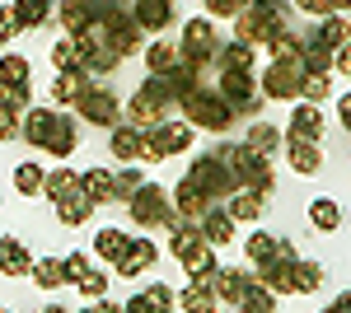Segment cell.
I'll list each match as a JSON object with an SVG mask.
<instances>
[{
	"instance_id": "obj_1",
	"label": "cell",
	"mask_w": 351,
	"mask_h": 313,
	"mask_svg": "<svg viewBox=\"0 0 351 313\" xmlns=\"http://www.w3.org/2000/svg\"><path fill=\"white\" fill-rule=\"evenodd\" d=\"M24 140L33 150H47V155H71L80 145V131L71 112H56V108H28L24 112Z\"/></svg>"
},
{
	"instance_id": "obj_2",
	"label": "cell",
	"mask_w": 351,
	"mask_h": 313,
	"mask_svg": "<svg viewBox=\"0 0 351 313\" xmlns=\"http://www.w3.org/2000/svg\"><path fill=\"white\" fill-rule=\"evenodd\" d=\"M281 33H291V5L286 0H248V10L234 14V38L253 42V47L281 38Z\"/></svg>"
},
{
	"instance_id": "obj_3",
	"label": "cell",
	"mask_w": 351,
	"mask_h": 313,
	"mask_svg": "<svg viewBox=\"0 0 351 313\" xmlns=\"http://www.w3.org/2000/svg\"><path fill=\"white\" fill-rule=\"evenodd\" d=\"M178 108L188 112L192 127L216 131V136H225V131L234 127V117H239V112H234V103H230L220 89H211V84H197V89H192V94H188V99H183Z\"/></svg>"
},
{
	"instance_id": "obj_4",
	"label": "cell",
	"mask_w": 351,
	"mask_h": 313,
	"mask_svg": "<svg viewBox=\"0 0 351 313\" xmlns=\"http://www.w3.org/2000/svg\"><path fill=\"white\" fill-rule=\"evenodd\" d=\"M188 183H197L211 201H230L234 192H239V173H234V164L220 155L216 145L206 150V155H197L188 164Z\"/></svg>"
},
{
	"instance_id": "obj_5",
	"label": "cell",
	"mask_w": 351,
	"mask_h": 313,
	"mask_svg": "<svg viewBox=\"0 0 351 313\" xmlns=\"http://www.w3.org/2000/svg\"><path fill=\"white\" fill-rule=\"evenodd\" d=\"M127 215H132L141 229H155V225L178 229V225H183V215H178V206H173V197H164L160 183H145V187H141L132 201H127Z\"/></svg>"
},
{
	"instance_id": "obj_6",
	"label": "cell",
	"mask_w": 351,
	"mask_h": 313,
	"mask_svg": "<svg viewBox=\"0 0 351 313\" xmlns=\"http://www.w3.org/2000/svg\"><path fill=\"white\" fill-rule=\"evenodd\" d=\"M75 47H80V66L94 71V75H108V71H117L127 61L117 52V42H112V24H89L84 33H75Z\"/></svg>"
},
{
	"instance_id": "obj_7",
	"label": "cell",
	"mask_w": 351,
	"mask_h": 313,
	"mask_svg": "<svg viewBox=\"0 0 351 313\" xmlns=\"http://www.w3.org/2000/svg\"><path fill=\"white\" fill-rule=\"evenodd\" d=\"M304 71H309V61L304 56H271V66L263 71V94L276 99V103H295L300 99V84H304Z\"/></svg>"
},
{
	"instance_id": "obj_8",
	"label": "cell",
	"mask_w": 351,
	"mask_h": 313,
	"mask_svg": "<svg viewBox=\"0 0 351 313\" xmlns=\"http://www.w3.org/2000/svg\"><path fill=\"white\" fill-rule=\"evenodd\" d=\"M220 47H225V38H220V28L211 24V19H188L183 38H178V52H183V61L202 66V71L220 61Z\"/></svg>"
},
{
	"instance_id": "obj_9",
	"label": "cell",
	"mask_w": 351,
	"mask_h": 313,
	"mask_svg": "<svg viewBox=\"0 0 351 313\" xmlns=\"http://www.w3.org/2000/svg\"><path fill=\"white\" fill-rule=\"evenodd\" d=\"M188 145H192V122H169V117H164L160 127L145 131V159H150V164L183 155Z\"/></svg>"
},
{
	"instance_id": "obj_10",
	"label": "cell",
	"mask_w": 351,
	"mask_h": 313,
	"mask_svg": "<svg viewBox=\"0 0 351 313\" xmlns=\"http://www.w3.org/2000/svg\"><path fill=\"white\" fill-rule=\"evenodd\" d=\"M216 89L230 99V103H234V112H239V117H253V112L263 108V99H267V94H263V84L253 79V71H220V84H216Z\"/></svg>"
},
{
	"instance_id": "obj_11",
	"label": "cell",
	"mask_w": 351,
	"mask_h": 313,
	"mask_svg": "<svg viewBox=\"0 0 351 313\" xmlns=\"http://www.w3.org/2000/svg\"><path fill=\"white\" fill-rule=\"evenodd\" d=\"M169 108H173V99L164 94L155 79H145L132 99H127V122H136V127L150 131V127H160V122H164V112H169Z\"/></svg>"
},
{
	"instance_id": "obj_12",
	"label": "cell",
	"mask_w": 351,
	"mask_h": 313,
	"mask_svg": "<svg viewBox=\"0 0 351 313\" xmlns=\"http://www.w3.org/2000/svg\"><path fill=\"white\" fill-rule=\"evenodd\" d=\"M258 276H263L276 295H295V243L281 238V243H276V258H271L267 266H258Z\"/></svg>"
},
{
	"instance_id": "obj_13",
	"label": "cell",
	"mask_w": 351,
	"mask_h": 313,
	"mask_svg": "<svg viewBox=\"0 0 351 313\" xmlns=\"http://www.w3.org/2000/svg\"><path fill=\"white\" fill-rule=\"evenodd\" d=\"M75 108H80V117L89 122V127H108L112 131L117 122H122V103H117V94H112V89H99V84H94Z\"/></svg>"
},
{
	"instance_id": "obj_14",
	"label": "cell",
	"mask_w": 351,
	"mask_h": 313,
	"mask_svg": "<svg viewBox=\"0 0 351 313\" xmlns=\"http://www.w3.org/2000/svg\"><path fill=\"white\" fill-rule=\"evenodd\" d=\"M216 243L206 238V229H202V220H183L178 229H169V253L178 262H192V258H202V253H211Z\"/></svg>"
},
{
	"instance_id": "obj_15",
	"label": "cell",
	"mask_w": 351,
	"mask_h": 313,
	"mask_svg": "<svg viewBox=\"0 0 351 313\" xmlns=\"http://www.w3.org/2000/svg\"><path fill=\"white\" fill-rule=\"evenodd\" d=\"M89 75L94 71H84V66H75V71H56V79H52V103H61V108H75L94 89L89 84Z\"/></svg>"
},
{
	"instance_id": "obj_16",
	"label": "cell",
	"mask_w": 351,
	"mask_h": 313,
	"mask_svg": "<svg viewBox=\"0 0 351 313\" xmlns=\"http://www.w3.org/2000/svg\"><path fill=\"white\" fill-rule=\"evenodd\" d=\"M155 258H160V248H155L150 238H127V248H122V258L112 262V271H117V276H141Z\"/></svg>"
},
{
	"instance_id": "obj_17",
	"label": "cell",
	"mask_w": 351,
	"mask_h": 313,
	"mask_svg": "<svg viewBox=\"0 0 351 313\" xmlns=\"http://www.w3.org/2000/svg\"><path fill=\"white\" fill-rule=\"evenodd\" d=\"M108 150L122 159V164H127V159H145V127H136V122H117L112 136H108Z\"/></svg>"
},
{
	"instance_id": "obj_18",
	"label": "cell",
	"mask_w": 351,
	"mask_h": 313,
	"mask_svg": "<svg viewBox=\"0 0 351 313\" xmlns=\"http://www.w3.org/2000/svg\"><path fill=\"white\" fill-rule=\"evenodd\" d=\"M248 271H225V266H216V276H211V290H216L220 304H230V309H243V295H248Z\"/></svg>"
},
{
	"instance_id": "obj_19",
	"label": "cell",
	"mask_w": 351,
	"mask_h": 313,
	"mask_svg": "<svg viewBox=\"0 0 351 313\" xmlns=\"http://www.w3.org/2000/svg\"><path fill=\"white\" fill-rule=\"evenodd\" d=\"M94 206H99V201H94L84 187H75L71 197H61V201H56V220H61V225H71V229H80V225H89Z\"/></svg>"
},
{
	"instance_id": "obj_20",
	"label": "cell",
	"mask_w": 351,
	"mask_h": 313,
	"mask_svg": "<svg viewBox=\"0 0 351 313\" xmlns=\"http://www.w3.org/2000/svg\"><path fill=\"white\" fill-rule=\"evenodd\" d=\"M169 309H178V290L169 286H145L141 295L127 299V313H169Z\"/></svg>"
},
{
	"instance_id": "obj_21",
	"label": "cell",
	"mask_w": 351,
	"mask_h": 313,
	"mask_svg": "<svg viewBox=\"0 0 351 313\" xmlns=\"http://www.w3.org/2000/svg\"><path fill=\"white\" fill-rule=\"evenodd\" d=\"M286 140H324V108L304 99V108H295V117H291Z\"/></svg>"
},
{
	"instance_id": "obj_22",
	"label": "cell",
	"mask_w": 351,
	"mask_h": 313,
	"mask_svg": "<svg viewBox=\"0 0 351 313\" xmlns=\"http://www.w3.org/2000/svg\"><path fill=\"white\" fill-rule=\"evenodd\" d=\"M309 42H319L324 52H337V47H347V42H351V24L337 14V10H332V14H324V19H319V28L309 33Z\"/></svg>"
},
{
	"instance_id": "obj_23",
	"label": "cell",
	"mask_w": 351,
	"mask_h": 313,
	"mask_svg": "<svg viewBox=\"0 0 351 313\" xmlns=\"http://www.w3.org/2000/svg\"><path fill=\"white\" fill-rule=\"evenodd\" d=\"M132 14L145 33H164V28L173 24V0H136Z\"/></svg>"
},
{
	"instance_id": "obj_24",
	"label": "cell",
	"mask_w": 351,
	"mask_h": 313,
	"mask_svg": "<svg viewBox=\"0 0 351 313\" xmlns=\"http://www.w3.org/2000/svg\"><path fill=\"white\" fill-rule=\"evenodd\" d=\"M173 206H178V215H183V220H202V215L216 206V201H211V197H206L197 183H188V178H183V183L173 187Z\"/></svg>"
},
{
	"instance_id": "obj_25",
	"label": "cell",
	"mask_w": 351,
	"mask_h": 313,
	"mask_svg": "<svg viewBox=\"0 0 351 313\" xmlns=\"http://www.w3.org/2000/svg\"><path fill=\"white\" fill-rule=\"evenodd\" d=\"M286 159H291V168L304 173V178H314V173L324 168V150H319V140H286Z\"/></svg>"
},
{
	"instance_id": "obj_26",
	"label": "cell",
	"mask_w": 351,
	"mask_h": 313,
	"mask_svg": "<svg viewBox=\"0 0 351 313\" xmlns=\"http://www.w3.org/2000/svg\"><path fill=\"white\" fill-rule=\"evenodd\" d=\"M0 271H5V276H33V258H28V248H24V243H14L10 234L0 238Z\"/></svg>"
},
{
	"instance_id": "obj_27",
	"label": "cell",
	"mask_w": 351,
	"mask_h": 313,
	"mask_svg": "<svg viewBox=\"0 0 351 313\" xmlns=\"http://www.w3.org/2000/svg\"><path fill=\"white\" fill-rule=\"evenodd\" d=\"M202 229H206V238H211V243H230V238H234V215H230V206H211L206 210V215H202Z\"/></svg>"
},
{
	"instance_id": "obj_28",
	"label": "cell",
	"mask_w": 351,
	"mask_h": 313,
	"mask_svg": "<svg viewBox=\"0 0 351 313\" xmlns=\"http://www.w3.org/2000/svg\"><path fill=\"white\" fill-rule=\"evenodd\" d=\"M220 299H216V290H211V281H192L183 295H178V309L183 313H211Z\"/></svg>"
},
{
	"instance_id": "obj_29",
	"label": "cell",
	"mask_w": 351,
	"mask_h": 313,
	"mask_svg": "<svg viewBox=\"0 0 351 313\" xmlns=\"http://www.w3.org/2000/svg\"><path fill=\"white\" fill-rule=\"evenodd\" d=\"M263 201H267V192H253V187H239L225 206L234 220H263Z\"/></svg>"
},
{
	"instance_id": "obj_30",
	"label": "cell",
	"mask_w": 351,
	"mask_h": 313,
	"mask_svg": "<svg viewBox=\"0 0 351 313\" xmlns=\"http://www.w3.org/2000/svg\"><path fill=\"white\" fill-rule=\"evenodd\" d=\"M84 178V192L104 206V201H117V173H108V168H89V173H80Z\"/></svg>"
},
{
	"instance_id": "obj_31",
	"label": "cell",
	"mask_w": 351,
	"mask_h": 313,
	"mask_svg": "<svg viewBox=\"0 0 351 313\" xmlns=\"http://www.w3.org/2000/svg\"><path fill=\"white\" fill-rule=\"evenodd\" d=\"M216 71H253V42H243V38L225 42V47H220Z\"/></svg>"
},
{
	"instance_id": "obj_32",
	"label": "cell",
	"mask_w": 351,
	"mask_h": 313,
	"mask_svg": "<svg viewBox=\"0 0 351 313\" xmlns=\"http://www.w3.org/2000/svg\"><path fill=\"white\" fill-rule=\"evenodd\" d=\"M276 243H281L276 234H267V229H253V234H248V243H243V258L253 262V266H267V262L276 258Z\"/></svg>"
},
{
	"instance_id": "obj_33",
	"label": "cell",
	"mask_w": 351,
	"mask_h": 313,
	"mask_svg": "<svg viewBox=\"0 0 351 313\" xmlns=\"http://www.w3.org/2000/svg\"><path fill=\"white\" fill-rule=\"evenodd\" d=\"M271 309H276V290L263 276H253L248 281V295H243V313H271Z\"/></svg>"
},
{
	"instance_id": "obj_34",
	"label": "cell",
	"mask_w": 351,
	"mask_h": 313,
	"mask_svg": "<svg viewBox=\"0 0 351 313\" xmlns=\"http://www.w3.org/2000/svg\"><path fill=\"white\" fill-rule=\"evenodd\" d=\"M56 24L66 28L71 38L84 33V28H89V10H84V0H61V5H56Z\"/></svg>"
},
{
	"instance_id": "obj_35",
	"label": "cell",
	"mask_w": 351,
	"mask_h": 313,
	"mask_svg": "<svg viewBox=\"0 0 351 313\" xmlns=\"http://www.w3.org/2000/svg\"><path fill=\"white\" fill-rule=\"evenodd\" d=\"M309 220H314V229L332 234V229L342 225V206H337V201H328V197H314V201H309Z\"/></svg>"
},
{
	"instance_id": "obj_36",
	"label": "cell",
	"mask_w": 351,
	"mask_h": 313,
	"mask_svg": "<svg viewBox=\"0 0 351 313\" xmlns=\"http://www.w3.org/2000/svg\"><path fill=\"white\" fill-rule=\"evenodd\" d=\"M141 33H145V28L136 24V14H127V19H117V24H112V42H117V52H122V56L141 52Z\"/></svg>"
},
{
	"instance_id": "obj_37",
	"label": "cell",
	"mask_w": 351,
	"mask_h": 313,
	"mask_svg": "<svg viewBox=\"0 0 351 313\" xmlns=\"http://www.w3.org/2000/svg\"><path fill=\"white\" fill-rule=\"evenodd\" d=\"M84 10H89V24H117L132 14L127 0H84Z\"/></svg>"
},
{
	"instance_id": "obj_38",
	"label": "cell",
	"mask_w": 351,
	"mask_h": 313,
	"mask_svg": "<svg viewBox=\"0 0 351 313\" xmlns=\"http://www.w3.org/2000/svg\"><path fill=\"white\" fill-rule=\"evenodd\" d=\"M14 192H19V197H38V192H47V173H43L38 164H19V168H14Z\"/></svg>"
},
{
	"instance_id": "obj_39",
	"label": "cell",
	"mask_w": 351,
	"mask_h": 313,
	"mask_svg": "<svg viewBox=\"0 0 351 313\" xmlns=\"http://www.w3.org/2000/svg\"><path fill=\"white\" fill-rule=\"evenodd\" d=\"M33 281H38V290H47L52 295L56 286H66V262L61 258H47V262H33Z\"/></svg>"
},
{
	"instance_id": "obj_40",
	"label": "cell",
	"mask_w": 351,
	"mask_h": 313,
	"mask_svg": "<svg viewBox=\"0 0 351 313\" xmlns=\"http://www.w3.org/2000/svg\"><path fill=\"white\" fill-rule=\"evenodd\" d=\"M0 89H28V61L24 56H5L0 61Z\"/></svg>"
},
{
	"instance_id": "obj_41",
	"label": "cell",
	"mask_w": 351,
	"mask_h": 313,
	"mask_svg": "<svg viewBox=\"0 0 351 313\" xmlns=\"http://www.w3.org/2000/svg\"><path fill=\"white\" fill-rule=\"evenodd\" d=\"M52 5H56V0H14V10H19L24 28H43L47 19H52Z\"/></svg>"
},
{
	"instance_id": "obj_42",
	"label": "cell",
	"mask_w": 351,
	"mask_h": 313,
	"mask_svg": "<svg viewBox=\"0 0 351 313\" xmlns=\"http://www.w3.org/2000/svg\"><path fill=\"white\" fill-rule=\"evenodd\" d=\"M319 286H324V266H319V262L295 258V295H314Z\"/></svg>"
},
{
	"instance_id": "obj_43",
	"label": "cell",
	"mask_w": 351,
	"mask_h": 313,
	"mask_svg": "<svg viewBox=\"0 0 351 313\" xmlns=\"http://www.w3.org/2000/svg\"><path fill=\"white\" fill-rule=\"evenodd\" d=\"M328 94H332V79H328V71H304L300 99H309V103H324Z\"/></svg>"
},
{
	"instance_id": "obj_44",
	"label": "cell",
	"mask_w": 351,
	"mask_h": 313,
	"mask_svg": "<svg viewBox=\"0 0 351 313\" xmlns=\"http://www.w3.org/2000/svg\"><path fill=\"white\" fill-rule=\"evenodd\" d=\"M281 140H286V136H281L276 127H267V122H253V131H248V145H253L258 155H271Z\"/></svg>"
},
{
	"instance_id": "obj_45",
	"label": "cell",
	"mask_w": 351,
	"mask_h": 313,
	"mask_svg": "<svg viewBox=\"0 0 351 313\" xmlns=\"http://www.w3.org/2000/svg\"><path fill=\"white\" fill-rule=\"evenodd\" d=\"M122 248H127V234H122V229H99V238H94V253H99V258L117 262Z\"/></svg>"
},
{
	"instance_id": "obj_46",
	"label": "cell",
	"mask_w": 351,
	"mask_h": 313,
	"mask_svg": "<svg viewBox=\"0 0 351 313\" xmlns=\"http://www.w3.org/2000/svg\"><path fill=\"white\" fill-rule=\"evenodd\" d=\"M75 187H84L80 173H71V168H56L52 178H47V197H52V201H61V197H71Z\"/></svg>"
},
{
	"instance_id": "obj_47",
	"label": "cell",
	"mask_w": 351,
	"mask_h": 313,
	"mask_svg": "<svg viewBox=\"0 0 351 313\" xmlns=\"http://www.w3.org/2000/svg\"><path fill=\"white\" fill-rule=\"evenodd\" d=\"M178 61H183V52H178L173 42H155V47L145 52V66H150V71H169V66H178Z\"/></svg>"
},
{
	"instance_id": "obj_48",
	"label": "cell",
	"mask_w": 351,
	"mask_h": 313,
	"mask_svg": "<svg viewBox=\"0 0 351 313\" xmlns=\"http://www.w3.org/2000/svg\"><path fill=\"white\" fill-rule=\"evenodd\" d=\"M52 66H56V71H75V66H80V47H75V38L52 42Z\"/></svg>"
},
{
	"instance_id": "obj_49",
	"label": "cell",
	"mask_w": 351,
	"mask_h": 313,
	"mask_svg": "<svg viewBox=\"0 0 351 313\" xmlns=\"http://www.w3.org/2000/svg\"><path fill=\"white\" fill-rule=\"evenodd\" d=\"M24 108L19 103H0V140H14V131H24Z\"/></svg>"
},
{
	"instance_id": "obj_50",
	"label": "cell",
	"mask_w": 351,
	"mask_h": 313,
	"mask_svg": "<svg viewBox=\"0 0 351 313\" xmlns=\"http://www.w3.org/2000/svg\"><path fill=\"white\" fill-rule=\"evenodd\" d=\"M141 187H145V173H141V168H122V173H117V201H132Z\"/></svg>"
},
{
	"instance_id": "obj_51",
	"label": "cell",
	"mask_w": 351,
	"mask_h": 313,
	"mask_svg": "<svg viewBox=\"0 0 351 313\" xmlns=\"http://www.w3.org/2000/svg\"><path fill=\"white\" fill-rule=\"evenodd\" d=\"M66 281H71V286H80L84 276H89V271H94V266H89V253H66Z\"/></svg>"
},
{
	"instance_id": "obj_52",
	"label": "cell",
	"mask_w": 351,
	"mask_h": 313,
	"mask_svg": "<svg viewBox=\"0 0 351 313\" xmlns=\"http://www.w3.org/2000/svg\"><path fill=\"white\" fill-rule=\"evenodd\" d=\"M19 28H24V19H19V10H14V5H5V10H0V38L10 42V38H14Z\"/></svg>"
},
{
	"instance_id": "obj_53",
	"label": "cell",
	"mask_w": 351,
	"mask_h": 313,
	"mask_svg": "<svg viewBox=\"0 0 351 313\" xmlns=\"http://www.w3.org/2000/svg\"><path fill=\"white\" fill-rule=\"evenodd\" d=\"M206 10H211L216 19H234L239 10H248V0H206Z\"/></svg>"
},
{
	"instance_id": "obj_54",
	"label": "cell",
	"mask_w": 351,
	"mask_h": 313,
	"mask_svg": "<svg viewBox=\"0 0 351 313\" xmlns=\"http://www.w3.org/2000/svg\"><path fill=\"white\" fill-rule=\"evenodd\" d=\"M75 290H80V295H89V299H99V295L108 290V276H104V271H89V276H84Z\"/></svg>"
},
{
	"instance_id": "obj_55",
	"label": "cell",
	"mask_w": 351,
	"mask_h": 313,
	"mask_svg": "<svg viewBox=\"0 0 351 313\" xmlns=\"http://www.w3.org/2000/svg\"><path fill=\"white\" fill-rule=\"evenodd\" d=\"M295 10L314 14V19H324V14H332V0H295Z\"/></svg>"
},
{
	"instance_id": "obj_56",
	"label": "cell",
	"mask_w": 351,
	"mask_h": 313,
	"mask_svg": "<svg viewBox=\"0 0 351 313\" xmlns=\"http://www.w3.org/2000/svg\"><path fill=\"white\" fill-rule=\"evenodd\" d=\"M332 71L351 79V42H347V47H337V52H332Z\"/></svg>"
},
{
	"instance_id": "obj_57",
	"label": "cell",
	"mask_w": 351,
	"mask_h": 313,
	"mask_svg": "<svg viewBox=\"0 0 351 313\" xmlns=\"http://www.w3.org/2000/svg\"><path fill=\"white\" fill-rule=\"evenodd\" d=\"M0 103H19V108H28V89H0Z\"/></svg>"
},
{
	"instance_id": "obj_58",
	"label": "cell",
	"mask_w": 351,
	"mask_h": 313,
	"mask_svg": "<svg viewBox=\"0 0 351 313\" xmlns=\"http://www.w3.org/2000/svg\"><path fill=\"white\" fill-rule=\"evenodd\" d=\"M332 313H351V290H347V295H337V299H332Z\"/></svg>"
},
{
	"instance_id": "obj_59",
	"label": "cell",
	"mask_w": 351,
	"mask_h": 313,
	"mask_svg": "<svg viewBox=\"0 0 351 313\" xmlns=\"http://www.w3.org/2000/svg\"><path fill=\"white\" fill-rule=\"evenodd\" d=\"M337 108H342V127L351 131V94H347V99H342V103H337Z\"/></svg>"
},
{
	"instance_id": "obj_60",
	"label": "cell",
	"mask_w": 351,
	"mask_h": 313,
	"mask_svg": "<svg viewBox=\"0 0 351 313\" xmlns=\"http://www.w3.org/2000/svg\"><path fill=\"white\" fill-rule=\"evenodd\" d=\"M332 10H337V14H347V10H351V0H332Z\"/></svg>"
}]
</instances>
